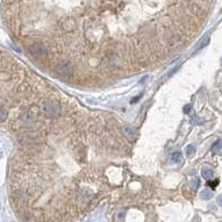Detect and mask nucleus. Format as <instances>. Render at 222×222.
<instances>
[{"label":"nucleus","instance_id":"nucleus-8","mask_svg":"<svg viewBox=\"0 0 222 222\" xmlns=\"http://www.w3.org/2000/svg\"><path fill=\"white\" fill-rule=\"evenodd\" d=\"M200 196H201L202 199L209 200V199L212 198V192H211V191H208V190H204V191H202V192L200 193Z\"/></svg>","mask_w":222,"mask_h":222},{"label":"nucleus","instance_id":"nucleus-6","mask_svg":"<svg viewBox=\"0 0 222 222\" xmlns=\"http://www.w3.org/2000/svg\"><path fill=\"white\" fill-rule=\"evenodd\" d=\"M181 159H182V153H181L180 151H177V152H174V153L172 155V157H171V160L174 162V163H177V162H180Z\"/></svg>","mask_w":222,"mask_h":222},{"label":"nucleus","instance_id":"nucleus-12","mask_svg":"<svg viewBox=\"0 0 222 222\" xmlns=\"http://www.w3.org/2000/svg\"><path fill=\"white\" fill-rule=\"evenodd\" d=\"M218 183H219V181H218V180H215L214 182H209L208 185H210V188H211V189H215V187L218 185Z\"/></svg>","mask_w":222,"mask_h":222},{"label":"nucleus","instance_id":"nucleus-5","mask_svg":"<svg viewBox=\"0 0 222 222\" xmlns=\"http://www.w3.org/2000/svg\"><path fill=\"white\" fill-rule=\"evenodd\" d=\"M201 174H202V177H203L204 179H210V178H212V177H213V171H212L211 169L204 168V169H202Z\"/></svg>","mask_w":222,"mask_h":222},{"label":"nucleus","instance_id":"nucleus-13","mask_svg":"<svg viewBox=\"0 0 222 222\" xmlns=\"http://www.w3.org/2000/svg\"><path fill=\"white\" fill-rule=\"evenodd\" d=\"M217 202H218L219 205L222 207V196H218V197H217Z\"/></svg>","mask_w":222,"mask_h":222},{"label":"nucleus","instance_id":"nucleus-11","mask_svg":"<svg viewBox=\"0 0 222 222\" xmlns=\"http://www.w3.org/2000/svg\"><path fill=\"white\" fill-rule=\"evenodd\" d=\"M7 114H8V111H6V110L2 108V109H1V121H4V120H6Z\"/></svg>","mask_w":222,"mask_h":222},{"label":"nucleus","instance_id":"nucleus-15","mask_svg":"<svg viewBox=\"0 0 222 222\" xmlns=\"http://www.w3.org/2000/svg\"><path fill=\"white\" fill-rule=\"evenodd\" d=\"M221 63H222V58H221Z\"/></svg>","mask_w":222,"mask_h":222},{"label":"nucleus","instance_id":"nucleus-1","mask_svg":"<svg viewBox=\"0 0 222 222\" xmlns=\"http://www.w3.org/2000/svg\"><path fill=\"white\" fill-rule=\"evenodd\" d=\"M29 50L32 55L38 57V58H43V57H46L47 53H48V50H47L42 45H40V43H34V45H31V46L29 47Z\"/></svg>","mask_w":222,"mask_h":222},{"label":"nucleus","instance_id":"nucleus-7","mask_svg":"<svg viewBox=\"0 0 222 222\" xmlns=\"http://www.w3.org/2000/svg\"><path fill=\"white\" fill-rule=\"evenodd\" d=\"M222 149V140H218L217 142L213 143V146L211 148V151L212 152H218Z\"/></svg>","mask_w":222,"mask_h":222},{"label":"nucleus","instance_id":"nucleus-2","mask_svg":"<svg viewBox=\"0 0 222 222\" xmlns=\"http://www.w3.org/2000/svg\"><path fill=\"white\" fill-rule=\"evenodd\" d=\"M43 112L47 117H55L59 113V107L53 102H46L43 105Z\"/></svg>","mask_w":222,"mask_h":222},{"label":"nucleus","instance_id":"nucleus-3","mask_svg":"<svg viewBox=\"0 0 222 222\" xmlns=\"http://www.w3.org/2000/svg\"><path fill=\"white\" fill-rule=\"evenodd\" d=\"M56 69H57V71H58L60 75H72V72H73L72 67L67 62H59L58 64H57Z\"/></svg>","mask_w":222,"mask_h":222},{"label":"nucleus","instance_id":"nucleus-4","mask_svg":"<svg viewBox=\"0 0 222 222\" xmlns=\"http://www.w3.org/2000/svg\"><path fill=\"white\" fill-rule=\"evenodd\" d=\"M122 132L125 133L126 137H128L129 139H132L134 137V133H136V129H134L132 126H126L122 128Z\"/></svg>","mask_w":222,"mask_h":222},{"label":"nucleus","instance_id":"nucleus-10","mask_svg":"<svg viewBox=\"0 0 222 222\" xmlns=\"http://www.w3.org/2000/svg\"><path fill=\"white\" fill-rule=\"evenodd\" d=\"M191 185H192L193 190H197L198 185H199V179H193L192 182H191Z\"/></svg>","mask_w":222,"mask_h":222},{"label":"nucleus","instance_id":"nucleus-9","mask_svg":"<svg viewBox=\"0 0 222 222\" xmlns=\"http://www.w3.org/2000/svg\"><path fill=\"white\" fill-rule=\"evenodd\" d=\"M194 151H196V148L193 147L192 144H189V146H187L185 147V153H187V155H192L193 153H194Z\"/></svg>","mask_w":222,"mask_h":222},{"label":"nucleus","instance_id":"nucleus-14","mask_svg":"<svg viewBox=\"0 0 222 222\" xmlns=\"http://www.w3.org/2000/svg\"><path fill=\"white\" fill-rule=\"evenodd\" d=\"M190 109H191V105H188V106H185V109H183V111L188 113L189 111H190Z\"/></svg>","mask_w":222,"mask_h":222}]
</instances>
